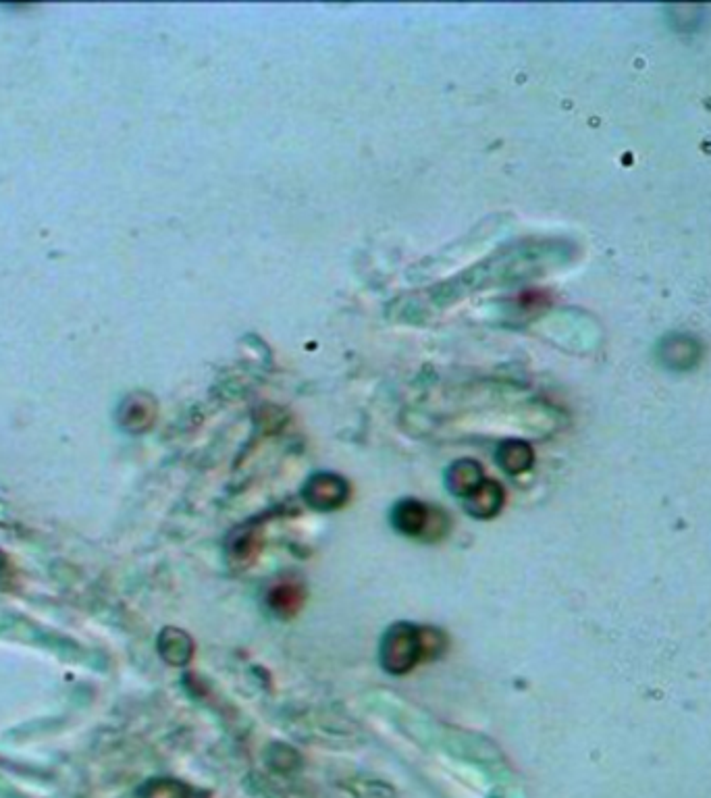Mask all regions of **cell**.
<instances>
[{"instance_id": "obj_1", "label": "cell", "mask_w": 711, "mask_h": 798, "mask_svg": "<svg viewBox=\"0 0 711 798\" xmlns=\"http://www.w3.org/2000/svg\"><path fill=\"white\" fill-rule=\"evenodd\" d=\"M427 659L425 630L412 624H395L387 630L381 645V663L389 674L402 676Z\"/></svg>"}, {"instance_id": "obj_2", "label": "cell", "mask_w": 711, "mask_h": 798, "mask_svg": "<svg viewBox=\"0 0 711 798\" xmlns=\"http://www.w3.org/2000/svg\"><path fill=\"white\" fill-rule=\"evenodd\" d=\"M304 497L310 508L319 512H333L339 510L350 497V485L344 478L331 474V472H321L314 474L304 487Z\"/></svg>"}, {"instance_id": "obj_5", "label": "cell", "mask_w": 711, "mask_h": 798, "mask_svg": "<svg viewBox=\"0 0 711 798\" xmlns=\"http://www.w3.org/2000/svg\"><path fill=\"white\" fill-rule=\"evenodd\" d=\"M445 481L447 489H450L454 495L468 499L485 483L483 466L474 460H458L450 466V470H447Z\"/></svg>"}, {"instance_id": "obj_8", "label": "cell", "mask_w": 711, "mask_h": 798, "mask_svg": "<svg viewBox=\"0 0 711 798\" xmlns=\"http://www.w3.org/2000/svg\"><path fill=\"white\" fill-rule=\"evenodd\" d=\"M260 547V535H256V530H240L235 532L229 541V555L237 564H250Z\"/></svg>"}, {"instance_id": "obj_6", "label": "cell", "mask_w": 711, "mask_h": 798, "mask_svg": "<svg viewBox=\"0 0 711 798\" xmlns=\"http://www.w3.org/2000/svg\"><path fill=\"white\" fill-rule=\"evenodd\" d=\"M269 607L281 618H292L302 609L306 601V593L300 582L294 580H281L273 584L267 595Z\"/></svg>"}, {"instance_id": "obj_7", "label": "cell", "mask_w": 711, "mask_h": 798, "mask_svg": "<svg viewBox=\"0 0 711 798\" xmlns=\"http://www.w3.org/2000/svg\"><path fill=\"white\" fill-rule=\"evenodd\" d=\"M497 462L510 474H520L533 464V449L522 441H508L499 447Z\"/></svg>"}, {"instance_id": "obj_4", "label": "cell", "mask_w": 711, "mask_h": 798, "mask_svg": "<svg viewBox=\"0 0 711 798\" xmlns=\"http://www.w3.org/2000/svg\"><path fill=\"white\" fill-rule=\"evenodd\" d=\"M504 501H506L504 487L497 481H491V478H485V483L477 489V493H472L468 499H464L468 514L481 520L495 518L499 512H502Z\"/></svg>"}, {"instance_id": "obj_3", "label": "cell", "mask_w": 711, "mask_h": 798, "mask_svg": "<svg viewBox=\"0 0 711 798\" xmlns=\"http://www.w3.org/2000/svg\"><path fill=\"white\" fill-rule=\"evenodd\" d=\"M391 522L395 530L408 537H423L431 526V510L416 499H404L393 508Z\"/></svg>"}]
</instances>
